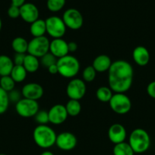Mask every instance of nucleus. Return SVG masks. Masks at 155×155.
Listing matches in <instances>:
<instances>
[{"instance_id":"nucleus-1","label":"nucleus","mask_w":155,"mask_h":155,"mask_svg":"<svg viewBox=\"0 0 155 155\" xmlns=\"http://www.w3.org/2000/svg\"><path fill=\"white\" fill-rule=\"evenodd\" d=\"M134 70L129 62L116 60L108 71L109 87L114 93H126L132 87Z\"/></svg>"},{"instance_id":"nucleus-2","label":"nucleus","mask_w":155,"mask_h":155,"mask_svg":"<svg viewBox=\"0 0 155 155\" xmlns=\"http://www.w3.org/2000/svg\"><path fill=\"white\" fill-rule=\"evenodd\" d=\"M56 137L57 135L55 130L47 125H38L33 132L35 144L43 149L50 148L56 145Z\"/></svg>"},{"instance_id":"nucleus-3","label":"nucleus","mask_w":155,"mask_h":155,"mask_svg":"<svg viewBox=\"0 0 155 155\" xmlns=\"http://www.w3.org/2000/svg\"><path fill=\"white\" fill-rule=\"evenodd\" d=\"M128 143L135 154H142L150 148V137L148 133L144 129L137 128L130 133Z\"/></svg>"},{"instance_id":"nucleus-4","label":"nucleus","mask_w":155,"mask_h":155,"mask_svg":"<svg viewBox=\"0 0 155 155\" xmlns=\"http://www.w3.org/2000/svg\"><path fill=\"white\" fill-rule=\"evenodd\" d=\"M56 64L59 71L58 74L65 78H74L80 71L79 61L77 58L70 54L58 59Z\"/></svg>"},{"instance_id":"nucleus-5","label":"nucleus","mask_w":155,"mask_h":155,"mask_svg":"<svg viewBox=\"0 0 155 155\" xmlns=\"http://www.w3.org/2000/svg\"><path fill=\"white\" fill-rule=\"evenodd\" d=\"M111 110L117 114H126L132 108V101L125 93H113L109 101Z\"/></svg>"},{"instance_id":"nucleus-6","label":"nucleus","mask_w":155,"mask_h":155,"mask_svg":"<svg viewBox=\"0 0 155 155\" xmlns=\"http://www.w3.org/2000/svg\"><path fill=\"white\" fill-rule=\"evenodd\" d=\"M45 21L46 33L53 39H59L65 36L67 27L62 18L58 16H50Z\"/></svg>"},{"instance_id":"nucleus-7","label":"nucleus","mask_w":155,"mask_h":155,"mask_svg":"<svg viewBox=\"0 0 155 155\" xmlns=\"http://www.w3.org/2000/svg\"><path fill=\"white\" fill-rule=\"evenodd\" d=\"M50 41L45 36L33 37L30 42H28L27 54L40 58L50 51Z\"/></svg>"},{"instance_id":"nucleus-8","label":"nucleus","mask_w":155,"mask_h":155,"mask_svg":"<svg viewBox=\"0 0 155 155\" xmlns=\"http://www.w3.org/2000/svg\"><path fill=\"white\" fill-rule=\"evenodd\" d=\"M15 110L21 117H33L39 111V104L37 101L22 98L15 104Z\"/></svg>"},{"instance_id":"nucleus-9","label":"nucleus","mask_w":155,"mask_h":155,"mask_svg":"<svg viewBox=\"0 0 155 155\" xmlns=\"http://www.w3.org/2000/svg\"><path fill=\"white\" fill-rule=\"evenodd\" d=\"M86 84L81 79H71L67 85L66 94L69 99L79 101L84 98L85 93H86Z\"/></svg>"},{"instance_id":"nucleus-10","label":"nucleus","mask_w":155,"mask_h":155,"mask_svg":"<svg viewBox=\"0 0 155 155\" xmlns=\"http://www.w3.org/2000/svg\"><path fill=\"white\" fill-rule=\"evenodd\" d=\"M62 18L66 27L71 30H79L83 26V16L81 13L76 8L67 9L63 13Z\"/></svg>"},{"instance_id":"nucleus-11","label":"nucleus","mask_w":155,"mask_h":155,"mask_svg":"<svg viewBox=\"0 0 155 155\" xmlns=\"http://www.w3.org/2000/svg\"><path fill=\"white\" fill-rule=\"evenodd\" d=\"M77 144V138L70 132H62L57 135L56 145L62 151H71L75 148Z\"/></svg>"},{"instance_id":"nucleus-12","label":"nucleus","mask_w":155,"mask_h":155,"mask_svg":"<svg viewBox=\"0 0 155 155\" xmlns=\"http://www.w3.org/2000/svg\"><path fill=\"white\" fill-rule=\"evenodd\" d=\"M49 121L53 125H60L65 122L68 115L65 106L57 104L50 107L48 111Z\"/></svg>"},{"instance_id":"nucleus-13","label":"nucleus","mask_w":155,"mask_h":155,"mask_svg":"<svg viewBox=\"0 0 155 155\" xmlns=\"http://www.w3.org/2000/svg\"><path fill=\"white\" fill-rule=\"evenodd\" d=\"M43 93V88L37 83H27L21 89L23 98L34 100V101H37L42 98Z\"/></svg>"},{"instance_id":"nucleus-14","label":"nucleus","mask_w":155,"mask_h":155,"mask_svg":"<svg viewBox=\"0 0 155 155\" xmlns=\"http://www.w3.org/2000/svg\"><path fill=\"white\" fill-rule=\"evenodd\" d=\"M20 17L26 23L32 24L39 19V10L33 3L25 2L20 7Z\"/></svg>"},{"instance_id":"nucleus-15","label":"nucleus","mask_w":155,"mask_h":155,"mask_svg":"<svg viewBox=\"0 0 155 155\" xmlns=\"http://www.w3.org/2000/svg\"><path fill=\"white\" fill-rule=\"evenodd\" d=\"M127 137V132L124 126L120 124H114L108 130V138L114 145L124 142Z\"/></svg>"},{"instance_id":"nucleus-16","label":"nucleus","mask_w":155,"mask_h":155,"mask_svg":"<svg viewBox=\"0 0 155 155\" xmlns=\"http://www.w3.org/2000/svg\"><path fill=\"white\" fill-rule=\"evenodd\" d=\"M50 52L58 59L68 55L69 53L68 42L64 40L62 38L53 39V40L50 41Z\"/></svg>"},{"instance_id":"nucleus-17","label":"nucleus","mask_w":155,"mask_h":155,"mask_svg":"<svg viewBox=\"0 0 155 155\" xmlns=\"http://www.w3.org/2000/svg\"><path fill=\"white\" fill-rule=\"evenodd\" d=\"M132 58L134 61L138 66H146L150 61V53L146 47L138 45L134 48L132 51Z\"/></svg>"},{"instance_id":"nucleus-18","label":"nucleus","mask_w":155,"mask_h":155,"mask_svg":"<svg viewBox=\"0 0 155 155\" xmlns=\"http://www.w3.org/2000/svg\"><path fill=\"white\" fill-rule=\"evenodd\" d=\"M110 58L106 54H100L93 61L92 67L95 69L97 73H103L109 71L112 65Z\"/></svg>"},{"instance_id":"nucleus-19","label":"nucleus","mask_w":155,"mask_h":155,"mask_svg":"<svg viewBox=\"0 0 155 155\" xmlns=\"http://www.w3.org/2000/svg\"><path fill=\"white\" fill-rule=\"evenodd\" d=\"M14 66L13 60L9 56L5 54L0 55V77L10 75Z\"/></svg>"},{"instance_id":"nucleus-20","label":"nucleus","mask_w":155,"mask_h":155,"mask_svg":"<svg viewBox=\"0 0 155 155\" xmlns=\"http://www.w3.org/2000/svg\"><path fill=\"white\" fill-rule=\"evenodd\" d=\"M30 34L33 36V37H40L43 36L45 33H46V27L45 20L37 19L30 24Z\"/></svg>"},{"instance_id":"nucleus-21","label":"nucleus","mask_w":155,"mask_h":155,"mask_svg":"<svg viewBox=\"0 0 155 155\" xmlns=\"http://www.w3.org/2000/svg\"><path fill=\"white\" fill-rule=\"evenodd\" d=\"M40 64V62L38 58L31 55V54H26L23 66L25 68L27 73L33 74V73L36 72L39 69Z\"/></svg>"},{"instance_id":"nucleus-22","label":"nucleus","mask_w":155,"mask_h":155,"mask_svg":"<svg viewBox=\"0 0 155 155\" xmlns=\"http://www.w3.org/2000/svg\"><path fill=\"white\" fill-rule=\"evenodd\" d=\"M12 48L15 53L26 54L28 48V42L24 38L18 36L12 40Z\"/></svg>"},{"instance_id":"nucleus-23","label":"nucleus","mask_w":155,"mask_h":155,"mask_svg":"<svg viewBox=\"0 0 155 155\" xmlns=\"http://www.w3.org/2000/svg\"><path fill=\"white\" fill-rule=\"evenodd\" d=\"M27 74V71L23 65H15L10 76L15 83H21L25 80Z\"/></svg>"},{"instance_id":"nucleus-24","label":"nucleus","mask_w":155,"mask_h":155,"mask_svg":"<svg viewBox=\"0 0 155 155\" xmlns=\"http://www.w3.org/2000/svg\"><path fill=\"white\" fill-rule=\"evenodd\" d=\"M113 95L112 89L107 86H101L98 88L96 92L97 99L101 102H109Z\"/></svg>"},{"instance_id":"nucleus-25","label":"nucleus","mask_w":155,"mask_h":155,"mask_svg":"<svg viewBox=\"0 0 155 155\" xmlns=\"http://www.w3.org/2000/svg\"><path fill=\"white\" fill-rule=\"evenodd\" d=\"M113 155H134L135 152L128 142H122L114 145Z\"/></svg>"},{"instance_id":"nucleus-26","label":"nucleus","mask_w":155,"mask_h":155,"mask_svg":"<svg viewBox=\"0 0 155 155\" xmlns=\"http://www.w3.org/2000/svg\"><path fill=\"white\" fill-rule=\"evenodd\" d=\"M68 116L77 117L81 110V104L78 100L69 99L65 105Z\"/></svg>"},{"instance_id":"nucleus-27","label":"nucleus","mask_w":155,"mask_h":155,"mask_svg":"<svg viewBox=\"0 0 155 155\" xmlns=\"http://www.w3.org/2000/svg\"><path fill=\"white\" fill-rule=\"evenodd\" d=\"M15 83H16L14 81L10 75L1 77V78H0V88H2L3 90L7 92L8 93L15 89Z\"/></svg>"},{"instance_id":"nucleus-28","label":"nucleus","mask_w":155,"mask_h":155,"mask_svg":"<svg viewBox=\"0 0 155 155\" xmlns=\"http://www.w3.org/2000/svg\"><path fill=\"white\" fill-rule=\"evenodd\" d=\"M9 104L10 101H9V94L2 88H0V115L7 111Z\"/></svg>"},{"instance_id":"nucleus-29","label":"nucleus","mask_w":155,"mask_h":155,"mask_svg":"<svg viewBox=\"0 0 155 155\" xmlns=\"http://www.w3.org/2000/svg\"><path fill=\"white\" fill-rule=\"evenodd\" d=\"M96 76H97V71L93 68L92 65L86 67L82 72L83 80L85 82H88V83L94 81L96 78Z\"/></svg>"},{"instance_id":"nucleus-30","label":"nucleus","mask_w":155,"mask_h":155,"mask_svg":"<svg viewBox=\"0 0 155 155\" xmlns=\"http://www.w3.org/2000/svg\"><path fill=\"white\" fill-rule=\"evenodd\" d=\"M65 4V0H47L46 6L52 12H59L63 8Z\"/></svg>"},{"instance_id":"nucleus-31","label":"nucleus","mask_w":155,"mask_h":155,"mask_svg":"<svg viewBox=\"0 0 155 155\" xmlns=\"http://www.w3.org/2000/svg\"><path fill=\"white\" fill-rule=\"evenodd\" d=\"M57 60L58 58H56L53 54H51V53L49 51L48 53H46V54H44L43 57L40 58V64L44 67V68H50V66H52V65L56 64L57 63Z\"/></svg>"},{"instance_id":"nucleus-32","label":"nucleus","mask_w":155,"mask_h":155,"mask_svg":"<svg viewBox=\"0 0 155 155\" xmlns=\"http://www.w3.org/2000/svg\"><path fill=\"white\" fill-rule=\"evenodd\" d=\"M34 119L35 121L39 125H47V124L50 123V121H49L48 111H46V110H39V111L34 116Z\"/></svg>"},{"instance_id":"nucleus-33","label":"nucleus","mask_w":155,"mask_h":155,"mask_svg":"<svg viewBox=\"0 0 155 155\" xmlns=\"http://www.w3.org/2000/svg\"><path fill=\"white\" fill-rule=\"evenodd\" d=\"M9 101L12 103H18L20 100L21 99V96H22V94H21V92H19L18 89H13L12 91L9 92Z\"/></svg>"},{"instance_id":"nucleus-34","label":"nucleus","mask_w":155,"mask_h":155,"mask_svg":"<svg viewBox=\"0 0 155 155\" xmlns=\"http://www.w3.org/2000/svg\"><path fill=\"white\" fill-rule=\"evenodd\" d=\"M7 13L10 18L16 19V18L20 17V8L11 5V6L9 8V9H8Z\"/></svg>"},{"instance_id":"nucleus-35","label":"nucleus","mask_w":155,"mask_h":155,"mask_svg":"<svg viewBox=\"0 0 155 155\" xmlns=\"http://www.w3.org/2000/svg\"><path fill=\"white\" fill-rule=\"evenodd\" d=\"M26 54H21V53H15L13 58V62L15 65H23L25 58Z\"/></svg>"},{"instance_id":"nucleus-36","label":"nucleus","mask_w":155,"mask_h":155,"mask_svg":"<svg viewBox=\"0 0 155 155\" xmlns=\"http://www.w3.org/2000/svg\"><path fill=\"white\" fill-rule=\"evenodd\" d=\"M147 95L150 97V98L155 99V80L152 81L147 85Z\"/></svg>"},{"instance_id":"nucleus-37","label":"nucleus","mask_w":155,"mask_h":155,"mask_svg":"<svg viewBox=\"0 0 155 155\" xmlns=\"http://www.w3.org/2000/svg\"><path fill=\"white\" fill-rule=\"evenodd\" d=\"M68 48L69 52H74L78 49V44L75 42H68Z\"/></svg>"},{"instance_id":"nucleus-38","label":"nucleus","mask_w":155,"mask_h":155,"mask_svg":"<svg viewBox=\"0 0 155 155\" xmlns=\"http://www.w3.org/2000/svg\"><path fill=\"white\" fill-rule=\"evenodd\" d=\"M47 70H48L49 73H50V74H53V75H55V74L59 73V71H58V67L56 64H53L52 65V66H50V68H47Z\"/></svg>"},{"instance_id":"nucleus-39","label":"nucleus","mask_w":155,"mask_h":155,"mask_svg":"<svg viewBox=\"0 0 155 155\" xmlns=\"http://www.w3.org/2000/svg\"><path fill=\"white\" fill-rule=\"evenodd\" d=\"M11 1H12V5L20 8L25 3L26 0H11Z\"/></svg>"},{"instance_id":"nucleus-40","label":"nucleus","mask_w":155,"mask_h":155,"mask_svg":"<svg viewBox=\"0 0 155 155\" xmlns=\"http://www.w3.org/2000/svg\"><path fill=\"white\" fill-rule=\"evenodd\" d=\"M40 155H54V154L50 151H43V152L41 153Z\"/></svg>"},{"instance_id":"nucleus-41","label":"nucleus","mask_w":155,"mask_h":155,"mask_svg":"<svg viewBox=\"0 0 155 155\" xmlns=\"http://www.w3.org/2000/svg\"><path fill=\"white\" fill-rule=\"evenodd\" d=\"M2 22L1 18H0V31H1L2 30Z\"/></svg>"},{"instance_id":"nucleus-42","label":"nucleus","mask_w":155,"mask_h":155,"mask_svg":"<svg viewBox=\"0 0 155 155\" xmlns=\"http://www.w3.org/2000/svg\"><path fill=\"white\" fill-rule=\"evenodd\" d=\"M0 155H6L5 154H0Z\"/></svg>"}]
</instances>
